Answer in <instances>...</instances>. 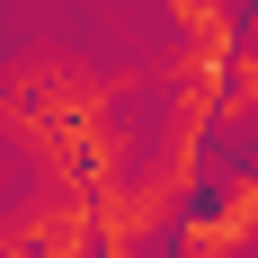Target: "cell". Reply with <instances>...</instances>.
Returning a JSON list of instances; mask_svg holds the SVG:
<instances>
[{"instance_id":"obj_1","label":"cell","mask_w":258,"mask_h":258,"mask_svg":"<svg viewBox=\"0 0 258 258\" xmlns=\"http://www.w3.org/2000/svg\"><path fill=\"white\" fill-rule=\"evenodd\" d=\"M9 240L27 258H98L89 240V196L80 187H27L18 205H9Z\"/></svg>"},{"instance_id":"obj_6","label":"cell","mask_w":258,"mask_h":258,"mask_svg":"<svg viewBox=\"0 0 258 258\" xmlns=\"http://www.w3.org/2000/svg\"><path fill=\"white\" fill-rule=\"evenodd\" d=\"M0 258H27V249H18V240H0Z\"/></svg>"},{"instance_id":"obj_4","label":"cell","mask_w":258,"mask_h":258,"mask_svg":"<svg viewBox=\"0 0 258 258\" xmlns=\"http://www.w3.org/2000/svg\"><path fill=\"white\" fill-rule=\"evenodd\" d=\"M160 249H169V258H232V240H223V223H214V214H205V196H196L187 214H169Z\"/></svg>"},{"instance_id":"obj_3","label":"cell","mask_w":258,"mask_h":258,"mask_svg":"<svg viewBox=\"0 0 258 258\" xmlns=\"http://www.w3.org/2000/svg\"><path fill=\"white\" fill-rule=\"evenodd\" d=\"M169 18H178V53H214V62L240 53V9L232 0H169Z\"/></svg>"},{"instance_id":"obj_5","label":"cell","mask_w":258,"mask_h":258,"mask_svg":"<svg viewBox=\"0 0 258 258\" xmlns=\"http://www.w3.org/2000/svg\"><path fill=\"white\" fill-rule=\"evenodd\" d=\"M223 72H232V89H240V98H249V116H258V45H240L232 62H223Z\"/></svg>"},{"instance_id":"obj_2","label":"cell","mask_w":258,"mask_h":258,"mask_svg":"<svg viewBox=\"0 0 258 258\" xmlns=\"http://www.w3.org/2000/svg\"><path fill=\"white\" fill-rule=\"evenodd\" d=\"M205 214L223 223L232 258H258V160H232V169H205Z\"/></svg>"}]
</instances>
